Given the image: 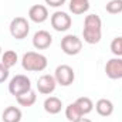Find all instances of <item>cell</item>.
<instances>
[{"instance_id":"cell-1","label":"cell","mask_w":122,"mask_h":122,"mask_svg":"<svg viewBox=\"0 0 122 122\" xmlns=\"http://www.w3.org/2000/svg\"><path fill=\"white\" fill-rule=\"evenodd\" d=\"M82 38L87 44H98L102 38V20L98 14H88L84 20Z\"/></svg>"},{"instance_id":"cell-2","label":"cell","mask_w":122,"mask_h":122,"mask_svg":"<svg viewBox=\"0 0 122 122\" xmlns=\"http://www.w3.org/2000/svg\"><path fill=\"white\" fill-rule=\"evenodd\" d=\"M47 57L36 51H27L21 57V67L29 72H41L47 68Z\"/></svg>"},{"instance_id":"cell-3","label":"cell","mask_w":122,"mask_h":122,"mask_svg":"<svg viewBox=\"0 0 122 122\" xmlns=\"http://www.w3.org/2000/svg\"><path fill=\"white\" fill-rule=\"evenodd\" d=\"M29 91H31V81L27 75L17 74V75H14L10 80V82H9V92L11 95H14L16 98Z\"/></svg>"},{"instance_id":"cell-4","label":"cell","mask_w":122,"mask_h":122,"mask_svg":"<svg viewBox=\"0 0 122 122\" xmlns=\"http://www.w3.org/2000/svg\"><path fill=\"white\" fill-rule=\"evenodd\" d=\"M9 30L13 38L16 40H23L29 36L30 33V24L27 21V19L24 17H14L11 21H10V26H9Z\"/></svg>"},{"instance_id":"cell-5","label":"cell","mask_w":122,"mask_h":122,"mask_svg":"<svg viewBox=\"0 0 122 122\" xmlns=\"http://www.w3.org/2000/svg\"><path fill=\"white\" fill-rule=\"evenodd\" d=\"M61 50L67 56H77L82 50V40L74 34H67L61 38Z\"/></svg>"},{"instance_id":"cell-6","label":"cell","mask_w":122,"mask_h":122,"mask_svg":"<svg viewBox=\"0 0 122 122\" xmlns=\"http://www.w3.org/2000/svg\"><path fill=\"white\" fill-rule=\"evenodd\" d=\"M54 78H56L57 84H60L61 87H68L74 82L75 72H74L72 67H70L67 64H61L54 71Z\"/></svg>"},{"instance_id":"cell-7","label":"cell","mask_w":122,"mask_h":122,"mask_svg":"<svg viewBox=\"0 0 122 122\" xmlns=\"http://www.w3.org/2000/svg\"><path fill=\"white\" fill-rule=\"evenodd\" d=\"M51 27L56 31H67L70 30L71 24H72V20H71V16H68L65 11H54L51 14Z\"/></svg>"},{"instance_id":"cell-8","label":"cell","mask_w":122,"mask_h":122,"mask_svg":"<svg viewBox=\"0 0 122 122\" xmlns=\"http://www.w3.org/2000/svg\"><path fill=\"white\" fill-rule=\"evenodd\" d=\"M57 87V81L54 78V75L50 74H43L38 80H37V90L43 95H50L56 91Z\"/></svg>"},{"instance_id":"cell-9","label":"cell","mask_w":122,"mask_h":122,"mask_svg":"<svg viewBox=\"0 0 122 122\" xmlns=\"http://www.w3.org/2000/svg\"><path fill=\"white\" fill-rule=\"evenodd\" d=\"M105 72L111 80H122V57H115L107 61Z\"/></svg>"},{"instance_id":"cell-10","label":"cell","mask_w":122,"mask_h":122,"mask_svg":"<svg viewBox=\"0 0 122 122\" xmlns=\"http://www.w3.org/2000/svg\"><path fill=\"white\" fill-rule=\"evenodd\" d=\"M53 44V37L48 31L38 30L33 36V46L37 50H46Z\"/></svg>"},{"instance_id":"cell-11","label":"cell","mask_w":122,"mask_h":122,"mask_svg":"<svg viewBox=\"0 0 122 122\" xmlns=\"http://www.w3.org/2000/svg\"><path fill=\"white\" fill-rule=\"evenodd\" d=\"M29 19L33 23L41 24L48 19V10L43 4H34L29 9Z\"/></svg>"},{"instance_id":"cell-12","label":"cell","mask_w":122,"mask_h":122,"mask_svg":"<svg viewBox=\"0 0 122 122\" xmlns=\"http://www.w3.org/2000/svg\"><path fill=\"white\" fill-rule=\"evenodd\" d=\"M43 107H44V111L47 114L57 115V114H60L61 109H62V101L60 98H57V97H48V98H46Z\"/></svg>"},{"instance_id":"cell-13","label":"cell","mask_w":122,"mask_h":122,"mask_svg":"<svg viewBox=\"0 0 122 122\" xmlns=\"http://www.w3.org/2000/svg\"><path fill=\"white\" fill-rule=\"evenodd\" d=\"M95 109H97L98 115H101V117H109V115H112V112H114V104H112L111 99L101 98V99L97 101Z\"/></svg>"},{"instance_id":"cell-14","label":"cell","mask_w":122,"mask_h":122,"mask_svg":"<svg viewBox=\"0 0 122 122\" xmlns=\"http://www.w3.org/2000/svg\"><path fill=\"white\" fill-rule=\"evenodd\" d=\"M21 111L17 107H7L4 108L3 114H1V119L3 122H20L21 121Z\"/></svg>"},{"instance_id":"cell-15","label":"cell","mask_w":122,"mask_h":122,"mask_svg":"<svg viewBox=\"0 0 122 122\" xmlns=\"http://www.w3.org/2000/svg\"><path fill=\"white\" fill-rule=\"evenodd\" d=\"M90 10L88 0H70V11L72 14H84Z\"/></svg>"},{"instance_id":"cell-16","label":"cell","mask_w":122,"mask_h":122,"mask_svg":"<svg viewBox=\"0 0 122 122\" xmlns=\"http://www.w3.org/2000/svg\"><path fill=\"white\" fill-rule=\"evenodd\" d=\"M65 118L70 122H77V121H80L81 118H84V115H82L81 109L78 108V105L75 102H72V104H70L65 108Z\"/></svg>"},{"instance_id":"cell-17","label":"cell","mask_w":122,"mask_h":122,"mask_svg":"<svg viewBox=\"0 0 122 122\" xmlns=\"http://www.w3.org/2000/svg\"><path fill=\"white\" fill-rule=\"evenodd\" d=\"M16 101H17V104H19L20 107H26V108L33 107V105L36 104V101H37L36 91H33V90H31V91L26 92V94H23V95L17 97V98H16Z\"/></svg>"},{"instance_id":"cell-18","label":"cell","mask_w":122,"mask_h":122,"mask_svg":"<svg viewBox=\"0 0 122 122\" xmlns=\"http://www.w3.org/2000/svg\"><path fill=\"white\" fill-rule=\"evenodd\" d=\"M0 58H1V64L10 70L11 67H14V65L17 64V61H19V56H17L16 51H13V50H7V51H4V53L1 54Z\"/></svg>"},{"instance_id":"cell-19","label":"cell","mask_w":122,"mask_h":122,"mask_svg":"<svg viewBox=\"0 0 122 122\" xmlns=\"http://www.w3.org/2000/svg\"><path fill=\"white\" fill-rule=\"evenodd\" d=\"M75 104L81 109L82 115H88L90 112H92V109H94V102L91 101V98H88V97H80V98H77Z\"/></svg>"},{"instance_id":"cell-20","label":"cell","mask_w":122,"mask_h":122,"mask_svg":"<svg viewBox=\"0 0 122 122\" xmlns=\"http://www.w3.org/2000/svg\"><path fill=\"white\" fill-rule=\"evenodd\" d=\"M105 10L109 14H119V13H122V0H109L105 4Z\"/></svg>"},{"instance_id":"cell-21","label":"cell","mask_w":122,"mask_h":122,"mask_svg":"<svg viewBox=\"0 0 122 122\" xmlns=\"http://www.w3.org/2000/svg\"><path fill=\"white\" fill-rule=\"evenodd\" d=\"M111 53L115 57H122V37H115L111 41Z\"/></svg>"},{"instance_id":"cell-22","label":"cell","mask_w":122,"mask_h":122,"mask_svg":"<svg viewBox=\"0 0 122 122\" xmlns=\"http://www.w3.org/2000/svg\"><path fill=\"white\" fill-rule=\"evenodd\" d=\"M9 75H10L9 68H7V67H4V65L0 62V84H1V82H4V81H7Z\"/></svg>"},{"instance_id":"cell-23","label":"cell","mask_w":122,"mask_h":122,"mask_svg":"<svg viewBox=\"0 0 122 122\" xmlns=\"http://www.w3.org/2000/svg\"><path fill=\"white\" fill-rule=\"evenodd\" d=\"M46 1V4H48L50 7H61L64 3H65V0H44Z\"/></svg>"},{"instance_id":"cell-24","label":"cell","mask_w":122,"mask_h":122,"mask_svg":"<svg viewBox=\"0 0 122 122\" xmlns=\"http://www.w3.org/2000/svg\"><path fill=\"white\" fill-rule=\"evenodd\" d=\"M77 122H92L91 119H88V118H81L80 121H77Z\"/></svg>"},{"instance_id":"cell-25","label":"cell","mask_w":122,"mask_h":122,"mask_svg":"<svg viewBox=\"0 0 122 122\" xmlns=\"http://www.w3.org/2000/svg\"><path fill=\"white\" fill-rule=\"evenodd\" d=\"M1 54H3V53H1V47H0V57H1Z\"/></svg>"},{"instance_id":"cell-26","label":"cell","mask_w":122,"mask_h":122,"mask_svg":"<svg viewBox=\"0 0 122 122\" xmlns=\"http://www.w3.org/2000/svg\"><path fill=\"white\" fill-rule=\"evenodd\" d=\"M88 1H90V0H88Z\"/></svg>"}]
</instances>
